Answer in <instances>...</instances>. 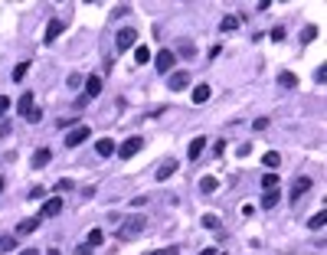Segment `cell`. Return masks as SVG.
I'll list each match as a JSON object with an SVG mask.
<instances>
[{
    "instance_id": "6da1fadb",
    "label": "cell",
    "mask_w": 327,
    "mask_h": 255,
    "mask_svg": "<svg viewBox=\"0 0 327 255\" xmlns=\"http://www.w3.org/2000/svg\"><path fill=\"white\" fill-rule=\"evenodd\" d=\"M144 226H148V219H144V216H131L128 223H124L121 229H118V236H121V239H131V236H141V232H144Z\"/></svg>"
},
{
    "instance_id": "7a4b0ae2",
    "label": "cell",
    "mask_w": 327,
    "mask_h": 255,
    "mask_svg": "<svg viewBox=\"0 0 327 255\" xmlns=\"http://www.w3.org/2000/svg\"><path fill=\"white\" fill-rule=\"evenodd\" d=\"M141 147H144V137H128V141L118 147V157H121V161H128V157H134Z\"/></svg>"
},
{
    "instance_id": "3957f363",
    "label": "cell",
    "mask_w": 327,
    "mask_h": 255,
    "mask_svg": "<svg viewBox=\"0 0 327 255\" xmlns=\"http://www.w3.org/2000/svg\"><path fill=\"white\" fill-rule=\"evenodd\" d=\"M308 190H311V177H298V180L291 183V190H288V199H291V203H298Z\"/></svg>"
},
{
    "instance_id": "277c9868",
    "label": "cell",
    "mask_w": 327,
    "mask_h": 255,
    "mask_svg": "<svg viewBox=\"0 0 327 255\" xmlns=\"http://www.w3.org/2000/svg\"><path fill=\"white\" fill-rule=\"evenodd\" d=\"M88 134H92V131H88L85 125L72 128V131H69V134H66V147H79L82 141H88Z\"/></svg>"
},
{
    "instance_id": "5b68a950",
    "label": "cell",
    "mask_w": 327,
    "mask_h": 255,
    "mask_svg": "<svg viewBox=\"0 0 327 255\" xmlns=\"http://www.w3.org/2000/svg\"><path fill=\"white\" fill-rule=\"evenodd\" d=\"M173 63H177V56H173L170 49H161L157 53V59H154V66H157V72H170Z\"/></svg>"
},
{
    "instance_id": "8992f818",
    "label": "cell",
    "mask_w": 327,
    "mask_h": 255,
    "mask_svg": "<svg viewBox=\"0 0 327 255\" xmlns=\"http://www.w3.org/2000/svg\"><path fill=\"white\" fill-rule=\"evenodd\" d=\"M186 85H190V75H186V72L167 75V88H170V92H180V88H186Z\"/></svg>"
},
{
    "instance_id": "52a82bcc",
    "label": "cell",
    "mask_w": 327,
    "mask_h": 255,
    "mask_svg": "<svg viewBox=\"0 0 327 255\" xmlns=\"http://www.w3.org/2000/svg\"><path fill=\"white\" fill-rule=\"evenodd\" d=\"M115 43H118V49H131V46H134L137 43V33L134 30H121V33H118V36H115Z\"/></svg>"
},
{
    "instance_id": "ba28073f",
    "label": "cell",
    "mask_w": 327,
    "mask_h": 255,
    "mask_svg": "<svg viewBox=\"0 0 327 255\" xmlns=\"http://www.w3.org/2000/svg\"><path fill=\"white\" fill-rule=\"evenodd\" d=\"M62 213V199H50V203L39 210V219H53V216H59Z\"/></svg>"
},
{
    "instance_id": "9c48e42d",
    "label": "cell",
    "mask_w": 327,
    "mask_h": 255,
    "mask_svg": "<svg viewBox=\"0 0 327 255\" xmlns=\"http://www.w3.org/2000/svg\"><path fill=\"white\" fill-rule=\"evenodd\" d=\"M50 161H53V150H50V147H39L36 154H33V167H36V170H39V167H46Z\"/></svg>"
},
{
    "instance_id": "30bf717a",
    "label": "cell",
    "mask_w": 327,
    "mask_h": 255,
    "mask_svg": "<svg viewBox=\"0 0 327 255\" xmlns=\"http://www.w3.org/2000/svg\"><path fill=\"white\" fill-rule=\"evenodd\" d=\"M17 112L23 115V118L33 112V92H23V95H20V101H17Z\"/></svg>"
},
{
    "instance_id": "8fae6325",
    "label": "cell",
    "mask_w": 327,
    "mask_h": 255,
    "mask_svg": "<svg viewBox=\"0 0 327 255\" xmlns=\"http://www.w3.org/2000/svg\"><path fill=\"white\" fill-rule=\"evenodd\" d=\"M203 147H206V141H203V137H193V141H190V147H186V157H190V161H197V157L203 154Z\"/></svg>"
},
{
    "instance_id": "7c38bea8",
    "label": "cell",
    "mask_w": 327,
    "mask_h": 255,
    "mask_svg": "<svg viewBox=\"0 0 327 255\" xmlns=\"http://www.w3.org/2000/svg\"><path fill=\"white\" fill-rule=\"evenodd\" d=\"M62 30H66V23H62V20H53V23L46 26V43H56V36H59Z\"/></svg>"
},
{
    "instance_id": "4fadbf2b",
    "label": "cell",
    "mask_w": 327,
    "mask_h": 255,
    "mask_svg": "<svg viewBox=\"0 0 327 255\" xmlns=\"http://www.w3.org/2000/svg\"><path fill=\"white\" fill-rule=\"evenodd\" d=\"M99 92H102V79H99V75H88V79H85V95H88V98H95Z\"/></svg>"
},
{
    "instance_id": "5bb4252c",
    "label": "cell",
    "mask_w": 327,
    "mask_h": 255,
    "mask_svg": "<svg viewBox=\"0 0 327 255\" xmlns=\"http://www.w3.org/2000/svg\"><path fill=\"white\" fill-rule=\"evenodd\" d=\"M36 226H39V216L36 219H23V223L17 226V236H30V232H36Z\"/></svg>"
},
{
    "instance_id": "9a60e30c",
    "label": "cell",
    "mask_w": 327,
    "mask_h": 255,
    "mask_svg": "<svg viewBox=\"0 0 327 255\" xmlns=\"http://www.w3.org/2000/svg\"><path fill=\"white\" fill-rule=\"evenodd\" d=\"M203 101H210V85H197L193 88V105H203Z\"/></svg>"
},
{
    "instance_id": "2e32d148",
    "label": "cell",
    "mask_w": 327,
    "mask_h": 255,
    "mask_svg": "<svg viewBox=\"0 0 327 255\" xmlns=\"http://www.w3.org/2000/svg\"><path fill=\"white\" fill-rule=\"evenodd\" d=\"M173 170H177V161H164L161 167H157V180H167V177H170Z\"/></svg>"
},
{
    "instance_id": "e0dca14e",
    "label": "cell",
    "mask_w": 327,
    "mask_h": 255,
    "mask_svg": "<svg viewBox=\"0 0 327 255\" xmlns=\"http://www.w3.org/2000/svg\"><path fill=\"white\" fill-rule=\"evenodd\" d=\"M95 150H99V157H111V154H115V141L102 137V141H99V147H95Z\"/></svg>"
},
{
    "instance_id": "ac0fdd59",
    "label": "cell",
    "mask_w": 327,
    "mask_h": 255,
    "mask_svg": "<svg viewBox=\"0 0 327 255\" xmlns=\"http://www.w3.org/2000/svg\"><path fill=\"white\" fill-rule=\"evenodd\" d=\"M278 199H282V193H278V190H265V196H262V206H265V210H272V206H278Z\"/></svg>"
},
{
    "instance_id": "d6986e66",
    "label": "cell",
    "mask_w": 327,
    "mask_h": 255,
    "mask_svg": "<svg viewBox=\"0 0 327 255\" xmlns=\"http://www.w3.org/2000/svg\"><path fill=\"white\" fill-rule=\"evenodd\" d=\"M102 242H105V232H102V229H92V232H88V245H92V249H99Z\"/></svg>"
},
{
    "instance_id": "ffe728a7",
    "label": "cell",
    "mask_w": 327,
    "mask_h": 255,
    "mask_svg": "<svg viewBox=\"0 0 327 255\" xmlns=\"http://www.w3.org/2000/svg\"><path fill=\"white\" fill-rule=\"evenodd\" d=\"M148 59H151V49H148V46H137V49H134V63H137V66H144Z\"/></svg>"
},
{
    "instance_id": "44dd1931",
    "label": "cell",
    "mask_w": 327,
    "mask_h": 255,
    "mask_svg": "<svg viewBox=\"0 0 327 255\" xmlns=\"http://www.w3.org/2000/svg\"><path fill=\"white\" fill-rule=\"evenodd\" d=\"M278 82H282L285 88H295L298 85V75L295 72H282V75H278Z\"/></svg>"
},
{
    "instance_id": "7402d4cb",
    "label": "cell",
    "mask_w": 327,
    "mask_h": 255,
    "mask_svg": "<svg viewBox=\"0 0 327 255\" xmlns=\"http://www.w3.org/2000/svg\"><path fill=\"white\" fill-rule=\"evenodd\" d=\"M262 164H265V167H278V164H282V154H278V150H268V154L262 157Z\"/></svg>"
},
{
    "instance_id": "603a6c76",
    "label": "cell",
    "mask_w": 327,
    "mask_h": 255,
    "mask_svg": "<svg viewBox=\"0 0 327 255\" xmlns=\"http://www.w3.org/2000/svg\"><path fill=\"white\" fill-rule=\"evenodd\" d=\"M324 219H327V213H324V210H321V213H314V216L308 219V229H321V226H324Z\"/></svg>"
},
{
    "instance_id": "cb8c5ba5",
    "label": "cell",
    "mask_w": 327,
    "mask_h": 255,
    "mask_svg": "<svg viewBox=\"0 0 327 255\" xmlns=\"http://www.w3.org/2000/svg\"><path fill=\"white\" fill-rule=\"evenodd\" d=\"M203 229H219V216L216 213H206L203 216Z\"/></svg>"
},
{
    "instance_id": "d4e9b609",
    "label": "cell",
    "mask_w": 327,
    "mask_h": 255,
    "mask_svg": "<svg viewBox=\"0 0 327 255\" xmlns=\"http://www.w3.org/2000/svg\"><path fill=\"white\" fill-rule=\"evenodd\" d=\"M236 26H239V17H226V20L219 23V30H222V33H232Z\"/></svg>"
},
{
    "instance_id": "484cf974",
    "label": "cell",
    "mask_w": 327,
    "mask_h": 255,
    "mask_svg": "<svg viewBox=\"0 0 327 255\" xmlns=\"http://www.w3.org/2000/svg\"><path fill=\"white\" fill-rule=\"evenodd\" d=\"M26 72H30V63H20L17 69H13V82H23V79H26Z\"/></svg>"
},
{
    "instance_id": "4316f807",
    "label": "cell",
    "mask_w": 327,
    "mask_h": 255,
    "mask_svg": "<svg viewBox=\"0 0 327 255\" xmlns=\"http://www.w3.org/2000/svg\"><path fill=\"white\" fill-rule=\"evenodd\" d=\"M180 56L193 59V56H197V46H193V43H186V39H183V43H180Z\"/></svg>"
},
{
    "instance_id": "83f0119b",
    "label": "cell",
    "mask_w": 327,
    "mask_h": 255,
    "mask_svg": "<svg viewBox=\"0 0 327 255\" xmlns=\"http://www.w3.org/2000/svg\"><path fill=\"white\" fill-rule=\"evenodd\" d=\"M66 85L69 88H79V85H85V79H82L79 72H69V79H66Z\"/></svg>"
},
{
    "instance_id": "f1b7e54d",
    "label": "cell",
    "mask_w": 327,
    "mask_h": 255,
    "mask_svg": "<svg viewBox=\"0 0 327 255\" xmlns=\"http://www.w3.org/2000/svg\"><path fill=\"white\" fill-rule=\"evenodd\" d=\"M200 190H203V193H213V190H216V177H203V180H200Z\"/></svg>"
},
{
    "instance_id": "f546056e",
    "label": "cell",
    "mask_w": 327,
    "mask_h": 255,
    "mask_svg": "<svg viewBox=\"0 0 327 255\" xmlns=\"http://www.w3.org/2000/svg\"><path fill=\"white\" fill-rule=\"evenodd\" d=\"M262 187H265V190H275L278 187V174H265V177H262Z\"/></svg>"
},
{
    "instance_id": "4dcf8cb0",
    "label": "cell",
    "mask_w": 327,
    "mask_h": 255,
    "mask_svg": "<svg viewBox=\"0 0 327 255\" xmlns=\"http://www.w3.org/2000/svg\"><path fill=\"white\" fill-rule=\"evenodd\" d=\"M314 36H317V26H304L301 30V43H311Z\"/></svg>"
},
{
    "instance_id": "1f68e13d",
    "label": "cell",
    "mask_w": 327,
    "mask_h": 255,
    "mask_svg": "<svg viewBox=\"0 0 327 255\" xmlns=\"http://www.w3.org/2000/svg\"><path fill=\"white\" fill-rule=\"evenodd\" d=\"M56 190H59V193H69V190H72V180H69V177H62V180L56 183Z\"/></svg>"
},
{
    "instance_id": "d6a6232c",
    "label": "cell",
    "mask_w": 327,
    "mask_h": 255,
    "mask_svg": "<svg viewBox=\"0 0 327 255\" xmlns=\"http://www.w3.org/2000/svg\"><path fill=\"white\" fill-rule=\"evenodd\" d=\"M26 121H30V125H36V121H43V112H39V108H33V112L26 115Z\"/></svg>"
},
{
    "instance_id": "836d02e7",
    "label": "cell",
    "mask_w": 327,
    "mask_h": 255,
    "mask_svg": "<svg viewBox=\"0 0 327 255\" xmlns=\"http://www.w3.org/2000/svg\"><path fill=\"white\" fill-rule=\"evenodd\" d=\"M75 255H92V245H88V242H82V245H75Z\"/></svg>"
},
{
    "instance_id": "e575fe53",
    "label": "cell",
    "mask_w": 327,
    "mask_h": 255,
    "mask_svg": "<svg viewBox=\"0 0 327 255\" xmlns=\"http://www.w3.org/2000/svg\"><path fill=\"white\" fill-rule=\"evenodd\" d=\"M272 39H275V43H282V39H285V26H275V30H272Z\"/></svg>"
},
{
    "instance_id": "d590c367",
    "label": "cell",
    "mask_w": 327,
    "mask_h": 255,
    "mask_svg": "<svg viewBox=\"0 0 327 255\" xmlns=\"http://www.w3.org/2000/svg\"><path fill=\"white\" fill-rule=\"evenodd\" d=\"M13 245H17V242H13V239H0V249H4V252H10Z\"/></svg>"
},
{
    "instance_id": "8d00e7d4",
    "label": "cell",
    "mask_w": 327,
    "mask_h": 255,
    "mask_svg": "<svg viewBox=\"0 0 327 255\" xmlns=\"http://www.w3.org/2000/svg\"><path fill=\"white\" fill-rule=\"evenodd\" d=\"M7 108H10V98H7V95H0V115H7Z\"/></svg>"
},
{
    "instance_id": "74e56055",
    "label": "cell",
    "mask_w": 327,
    "mask_h": 255,
    "mask_svg": "<svg viewBox=\"0 0 327 255\" xmlns=\"http://www.w3.org/2000/svg\"><path fill=\"white\" fill-rule=\"evenodd\" d=\"M252 128H255V131H262V128H268V118H259V121H252Z\"/></svg>"
},
{
    "instance_id": "f35d334b",
    "label": "cell",
    "mask_w": 327,
    "mask_h": 255,
    "mask_svg": "<svg viewBox=\"0 0 327 255\" xmlns=\"http://www.w3.org/2000/svg\"><path fill=\"white\" fill-rule=\"evenodd\" d=\"M151 255H177V249H161V252H151Z\"/></svg>"
},
{
    "instance_id": "ab89813d",
    "label": "cell",
    "mask_w": 327,
    "mask_h": 255,
    "mask_svg": "<svg viewBox=\"0 0 327 255\" xmlns=\"http://www.w3.org/2000/svg\"><path fill=\"white\" fill-rule=\"evenodd\" d=\"M20 255H39V249H23Z\"/></svg>"
},
{
    "instance_id": "60d3db41",
    "label": "cell",
    "mask_w": 327,
    "mask_h": 255,
    "mask_svg": "<svg viewBox=\"0 0 327 255\" xmlns=\"http://www.w3.org/2000/svg\"><path fill=\"white\" fill-rule=\"evenodd\" d=\"M200 255H216V249H203V252H200Z\"/></svg>"
},
{
    "instance_id": "b9f144b4",
    "label": "cell",
    "mask_w": 327,
    "mask_h": 255,
    "mask_svg": "<svg viewBox=\"0 0 327 255\" xmlns=\"http://www.w3.org/2000/svg\"><path fill=\"white\" fill-rule=\"evenodd\" d=\"M46 255H62V252H56V249H53V252H46Z\"/></svg>"
},
{
    "instance_id": "7bdbcfd3",
    "label": "cell",
    "mask_w": 327,
    "mask_h": 255,
    "mask_svg": "<svg viewBox=\"0 0 327 255\" xmlns=\"http://www.w3.org/2000/svg\"><path fill=\"white\" fill-rule=\"evenodd\" d=\"M0 193H4V177H0Z\"/></svg>"
},
{
    "instance_id": "ee69618b",
    "label": "cell",
    "mask_w": 327,
    "mask_h": 255,
    "mask_svg": "<svg viewBox=\"0 0 327 255\" xmlns=\"http://www.w3.org/2000/svg\"><path fill=\"white\" fill-rule=\"evenodd\" d=\"M216 255H226V252H216Z\"/></svg>"
}]
</instances>
